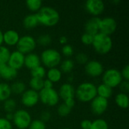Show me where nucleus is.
<instances>
[{
	"label": "nucleus",
	"instance_id": "nucleus-1",
	"mask_svg": "<svg viewBox=\"0 0 129 129\" xmlns=\"http://www.w3.org/2000/svg\"><path fill=\"white\" fill-rule=\"evenodd\" d=\"M36 15L39 23L45 26H54L60 20L59 12L55 8L50 6H42L36 13Z\"/></svg>",
	"mask_w": 129,
	"mask_h": 129
},
{
	"label": "nucleus",
	"instance_id": "nucleus-2",
	"mask_svg": "<svg viewBox=\"0 0 129 129\" xmlns=\"http://www.w3.org/2000/svg\"><path fill=\"white\" fill-rule=\"evenodd\" d=\"M75 96L82 103L91 102L98 96L97 87L94 83L90 82H82L76 88L75 91Z\"/></svg>",
	"mask_w": 129,
	"mask_h": 129
},
{
	"label": "nucleus",
	"instance_id": "nucleus-3",
	"mask_svg": "<svg viewBox=\"0 0 129 129\" xmlns=\"http://www.w3.org/2000/svg\"><path fill=\"white\" fill-rule=\"evenodd\" d=\"M91 45H93L97 53L104 55L111 51L113 48V40L110 36L98 33L94 36V41Z\"/></svg>",
	"mask_w": 129,
	"mask_h": 129
},
{
	"label": "nucleus",
	"instance_id": "nucleus-4",
	"mask_svg": "<svg viewBox=\"0 0 129 129\" xmlns=\"http://www.w3.org/2000/svg\"><path fill=\"white\" fill-rule=\"evenodd\" d=\"M61 54L59 51L54 48H48L44 50L40 56L41 63L48 69L57 67L61 63Z\"/></svg>",
	"mask_w": 129,
	"mask_h": 129
},
{
	"label": "nucleus",
	"instance_id": "nucleus-5",
	"mask_svg": "<svg viewBox=\"0 0 129 129\" xmlns=\"http://www.w3.org/2000/svg\"><path fill=\"white\" fill-rule=\"evenodd\" d=\"M103 83L111 88L118 87L123 81L121 72L115 68H110L105 70L102 74Z\"/></svg>",
	"mask_w": 129,
	"mask_h": 129
},
{
	"label": "nucleus",
	"instance_id": "nucleus-6",
	"mask_svg": "<svg viewBox=\"0 0 129 129\" xmlns=\"http://www.w3.org/2000/svg\"><path fill=\"white\" fill-rule=\"evenodd\" d=\"M39 101L45 105L54 107L59 102L60 98L58 92L54 88H42L39 92Z\"/></svg>",
	"mask_w": 129,
	"mask_h": 129
},
{
	"label": "nucleus",
	"instance_id": "nucleus-7",
	"mask_svg": "<svg viewBox=\"0 0 129 129\" xmlns=\"http://www.w3.org/2000/svg\"><path fill=\"white\" fill-rule=\"evenodd\" d=\"M36 40L29 35L20 36L17 44L16 45L17 51L25 54L32 53L36 47Z\"/></svg>",
	"mask_w": 129,
	"mask_h": 129
},
{
	"label": "nucleus",
	"instance_id": "nucleus-8",
	"mask_svg": "<svg viewBox=\"0 0 129 129\" xmlns=\"http://www.w3.org/2000/svg\"><path fill=\"white\" fill-rule=\"evenodd\" d=\"M13 122L18 129H26L29 128L32 118L29 112L25 110H18L14 113Z\"/></svg>",
	"mask_w": 129,
	"mask_h": 129
},
{
	"label": "nucleus",
	"instance_id": "nucleus-9",
	"mask_svg": "<svg viewBox=\"0 0 129 129\" xmlns=\"http://www.w3.org/2000/svg\"><path fill=\"white\" fill-rule=\"evenodd\" d=\"M117 28V22L112 17H106L101 18L99 25V33L110 36L112 35Z\"/></svg>",
	"mask_w": 129,
	"mask_h": 129
},
{
	"label": "nucleus",
	"instance_id": "nucleus-10",
	"mask_svg": "<svg viewBox=\"0 0 129 129\" xmlns=\"http://www.w3.org/2000/svg\"><path fill=\"white\" fill-rule=\"evenodd\" d=\"M108 100L97 96L91 101V112L96 116H101L108 108Z\"/></svg>",
	"mask_w": 129,
	"mask_h": 129
},
{
	"label": "nucleus",
	"instance_id": "nucleus-11",
	"mask_svg": "<svg viewBox=\"0 0 129 129\" xmlns=\"http://www.w3.org/2000/svg\"><path fill=\"white\" fill-rule=\"evenodd\" d=\"M85 71L86 74L91 77H98L104 72L103 64L96 60H88L85 65Z\"/></svg>",
	"mask_w": 129,
	"mask_h": 129
},
{
	"label": "nucleus",
	"instance_id": "nucleus-12",
	"mask_svg": "<svg viewBox=\"0 0 129 129\" xmlns=\"http://www.w3.org/2000/svg\"><path fill=\"white\" fill-rule=\"evenodd\" d=\"M85 8L90 14L98 17L104 12L105 5L102 0H88L85 3Z\"/></svg>",
	"mask_w": 129,
	"mask_h": 129
},
{
	"label": "nucleus",
	"instance_id": "nucleus-13",
	"mask_svg": "<svg viewBox=\"0 0 129 129\" xmlns=\"http://www.w3.org/2000/svg\"><path fill=\"white\" fill-rule=\"evenodd\" d=\"M39 101V92L27 89L21 94V103L26 107H33L36 106Z\"/></svg>",
	"mask_w": 129,
	"mask_h": 129
},
{
	"label": "nucleus",
	"instance_id": "nucleus-14",
	"mask_svg": "<svg viewBox=\"0 0 129 129\" xmlns=\"http://www.w3.org/2000/svg\"><path fill=\"white\" fill-rule=\"evenodd\" d=\"M25 55L17 50L11 52L7 64L11 68L18 70L24 66Z\"/></svg>",
	"mask_w": 129,
	"mask_h": 129
},
{
	"label": "nucleus",
	"instance_id": "nucleus-15",
	"mask_svg": "<svg viewBox=\"0 0 129 129\" xmlns=\"http://www.w3.org/2000/svg\"><path fill=\"white\" fill-rule=\"evenodd\" d=\"M75 88L70 83H64L63 84L58 91L59 98H61L63 101L68 99L75 98Z\"/></svg>",
	"mask_w": 129,
	"mask_h": 129
},
{
	"label": "nucleus",
	"instance_id": "nucleus-16",
	"mask_svg": "<svg viewBox=\"0 0 129 129\" xmlns=\"http://www.w3.org/2000/svg\"><path fill=\"white\" fill-rule=\"evenodd\" d=\"M17 76V70L11 68L7 63L0 64V77L6 81H11Z\"/></svg>",
	"mask_w": 129,
	"mask_h": 129
},
{
	"label": "nucleus",
	"instance_id": "nucleus-17",
	"mask_svg": "<svg viewBox=\"0 0 129 129\" xmlns=\"http://www.w3.org/2000/svg\"><path fill=\"white\" fill-rule=\"evenodd\" d=\"M101 18L98 17H93L89 19L85 24V33H89L92 36H95L99 33V25Z\"/></svg>",
	"mask_w": 129,
	"mask_h": 129
},
{
	"label": "nucleus",
	"instance_id": "nucleus-18",
	"mask_svg": "<svg viewBox=\"0 0 129 129\" xmlns=\"http://www.w3.org/2000/svg\"><path fill=\"white\" fill-rule=\"evenodd\" d=\"M19 33L14 29H8L3 33V42L8 46H14L17 44L20 39Z\"/></svg>",
	"mask_w": 129,
	"mask_h": 129
},
{
	"label": "nucleus",
	"instance_id": "nucleus-19",
	"mask_svg": "<svg viewBox=\"0 0 129 129\" xmlns=\"http://www.w3.org/2000/svg\"><path fill=\"white\" fill-rule=\"evenodd\" d=\"M24 66L29 70H33L39 66H41L40 57L36 53H29L25 55L24 58Z\"/></svg>",
	"mask_w": 129,
	"mask_h": 129
},
{
	"label": "nucleus",
	"instance_id": "nucleus-20",
	"mask_svg": "<svg viewBox=\"0 0 129 129\" xmlns=\"http://www.w3.org/2000/svg\"><path fill=\"white\" fill-rule=\"evenodd\" d=\"M62 74L63 73L60 70V69L57 67L51 68L48 70V72H46L47 79L50 80L52 83L60 82L62 78Z\"/></svg>",
	"mask_w": 129,
	"mask_h": 129
},
{
	"label": "nucleus",
	"instance_id": "nucleus-21",
	"mask_svg": "<svg viewBox=\"0 0 129 129\" xmlns=\"http://www.w3.org/2000/svg\"><path fill=\"white\" fill-rule=\"evenodd\" d=\"M97 94L99 97L108 100L113 95V88L104 83H101L97 87Z\"/></svg>",
	"mask_w": 129,
	"mask_h": 129
},
{
	"label": "nucleus",
	"instance_id": "nucleus-22",
	"mask_svg": "<svg viewBox=\"0 0 129 129\" xmlns=\"http://www.w3.org/2000/svg\"><path fill=\"white\" fill-rule=\"evenodd\" d=\"M23 24L26 29H33L39 23L36 14H29L24 17L23 20Z\"/></svg>",
	"mask_w": 129,
	"mask_h": 129
},
{
	"label": "nucleus",
	"instance_id": "nucleus-23",
	"mask_svg": "<svg viewBox=\"0 0 129 129\" xmlns=\"http://www.w3.org/2000/svg\"><path fill=\"white\" fill-rule=\"evenodd\" d=\"M115 102L116 104L122 109H127L128 107V96L127 94L120 92L118 94H116L115 98Z\"/></svg>",
	"mask_w": 129,
	"mask_h": 129
},
{
	"label": "nucleus",
	"instance_id": "nucleus-24",
	"mask_svg": "<svg viewBox=\"0 0 129 129\" xmlns=\"http://www.w3.org/2000/svg\"><path fill=\"white\" fill-rule=\"evenodd\" d=\"M10 85L6 82H0V101H5L10 98L11 94Z\"/></svg>",
	"mask_w": 129,
	"mask_h": 129
},
{
	"label": "nucleus",
	"instance_id": "nucleus-25",
	"mask_svg": "<svg viewBox=\"0 0 129 129\" xmlns=\"http://www.w3.org/2000/svg\"><path fill=\"white\" fill-rule=\"evenodd\" d=\"M11 93L15 94H22L26 89V84L23 82L21 81H16L12 83L11 85H10Z\"/></svg>",
	"mask_w": 129,
	"mask_h": 129
},
{
	"label": "nucleus",
	"instance_id": "nucleus-26",
	"mask_svg": "<svg viewBox=\"0 0 129 129\" xmlns=\"http://www.w3.org/2000/svg\"><path fill=\"white\" fill-rule=\"evenodd\" d=\"M74 68V62L71 59H66L60 63V70L62 73H69Z\"/></svg>",
	"mask_w": 129,
	"mask_h": 129
},
{
	"label": "nucleus",
	"instance_id": "nucleus-27",
	"mask_svg": "<svg viewBox=\"0 0 129 129\" xmlns=\"http://www.w3.org/2000/svg\"><path fill=\"white\" fill-rule=\"evenodd\" d=\"M43 82H44V79L31 77L29 82V86L31 88L30 89L34 90L37 92H39L43 88Z\"/></svg>",
	"mask_w": 129,
	"mask_h": 129
},
{
	"label": "nucleus",
	"instance_id": "nucleus-28",
	"mask_svg": "<svg viewBox=\"0 0 129 129\" xmlns=\"http://www.w3.org/2000/svg\"><path fill=\"white\" fill-rule=\"evenodd\" d=\"M30 74L32 78H37L43 79L45 76H46V70L44 67L39 66L33 70H30Z\"/></svg>",
	"mask_w": 129,
	"mask_h": 129
},
{
	"label": "nucleus",
	"instance_id": "nucleus-29",
	"mask_svg": "<svg viewBox=\"0 0 129 129\" xmlns=\"http://www.w3.org/2000/svg\"><path fill=\"white\" fill-rule=\"evenodd\" d=\"M26 5L29 11L37 12L42 7V2L41 0H28L26 2Z\"/></svg>",
	"mask_w": 129,
	"mask_h": 129
},
{
	"label": "nucleus",
	"instance_id": "nucleus-30",
	"mask_svg": "<svg viewBox=\"0 0 129 129\" xmlns=\"http://www.w3.org/2000/svg\"><path fill=\"white\" fill-rule=\"evenodd\" d=\"M90 129H109V125L105 119H97L92 122Z\"/></svg>",
	"mask_w": 129,
	"mask_h": 129
},
{
	"label": "nucleus",
	"instance_id": "nucleus-31",
	"mask_svg": "<svg viewBox=\"0 0 129 129\" xmlns=\"http://www.w3.org/2000/svg\"><path fill=\"white\" fill-rule=\"evenodd\" d=\"M17 107V103L14 99L8 98L3 103V107L6 113H14Z\"/></svg>",
	"mask_w": 129,
	"mask_h": 129
},
{
	"label": "nucleus",
	"instance_id": "nucleus-32",
	"mask_svg": "<svg viewBox=\"0 0 129 129\" xmlns=\"http://www.w3.org/2000/svg\"><path fill=\"white\" fill-rule=\"evenodd\" d=\"M10 54L11 52L8 48L4 45L0 46V64L8 63Z\"/></svg>",
	"mask_w": 129,
	"mask_h": 129
},
{
	"label": "nucleus",
	"instance_id": "nucleus-33",
	"mask_svg": "<svg viewBox=\"0 0 129 129\" xmlns=\"http://www.w3.org/2000/svg\"><path fill=\"white\" fill-rule=\"evenodd\" d=\"M51 41L52 39L49 34H42L38 37L36 40V43H38L42 46H47L51 43Z\"/></svg>",
	"mask_w": 129,
	"mask_h": 129
},
{
	"label": "nucleus",
	"instance_id": "nucleus-34",
	"mask_svg": "<svg viewBox=\"0 0 129 129\" xmlns=\"http://www.w3.org/2000/svg\"><path fill=\"white\" fill-rule=\"evenodd\" d=\"M72 109L70 108L68 106H67L64 103L59 105L57 107V113L61 117H66L71 113Z\"/></svg>",
	"mask_w": 129,
	"mask_h": 129
},
{
	"label": "nucleus",
	"instance_id": "nucleus-35",
	"mask_svg": "<svg viewBox=\"0 0 129 129\" xmlns=\"http://www.w3.org/2000/svg\"><path fill=\"white\" fill-rule=\"evenodd\" d=\"M29 129H46V125L40 119L33 120L29 126Z\"/></svg>",
	"mask_w": 129,
	"mask_h": 129
},
{
	"label": "nucleus",
	"instance_id": "nucleus-36",
	"mask_svg": "<svg viewBox=\"0 0 129 129\" xmlns=\"http://www.w3.org/2000/svg\"><path fill=\"white\" fill-rule=\"evenodd\" d=\"M81 41L85 45H92L93 41H94V36H92L89 33H85L81 36Z\"/></svg>",
	"mask_w": 129,
	"mask_h": 129
},
{
	"label": "nucleus",
	"instance_id": "nucleus-37",
	"mask_svg": "<svg viewBox=\"0 0 129 129\" xmlns=\"http://www.w3.org/2000/svg\"><path fill=\"white\" fill-rule=\"evenodd\" d=\"M61 52L66 57H71L73 54L74 50H73V48L72 45H70L69 44H67V45H64L62 47Z\"/></svg>",
	"mask_w": 129,
	"mask_h": 129
},
{
	"label": "nucleus",
	"instance_id": "nucleus-38",
	"mask_svg": "<svg viewBox=\"0 0 129 129\" xmlns=\"http://www.w3.org/2000/svg\"><path fill=\"white\" fill-rule=\"evenodd\" d=\"M76 61L80 63V64H86L87 62L88 61V57L85 53H79L76 56Z\"/></svg>",
	"mask_w": 129,
	"mask_h": 129
},
{
	"label": "nucleus",
	"instance_id": "nucleus-39",
	"mask_svg": "<svg viewBox=\"0 0 129 129\" xmlns=\"http://www.w3.org/2000/svg\"><path fill=\"white\" fill-rule=\"evenodd\" d=\"M0 129H13L12 124L5 118L0 117Z\"/></svg>",
	"mask_w": 129,
	"mask_h": 129
},
{
	"label": "nucleus",
	"instance_id": "nucleus-40",
	"mask_svg": "<svg viewBox=\"0 0 129 129\" xmlns=\"http://www.w3.org/2000/svg\"><path fill=\"white\" fill-rule=\"evenodd\" d=\"M121 72V75L122 76V79L123 80L125 81H128L129 80V65L128 64H126L123 69L122 70Z\"/></svg>",
	"mask_w": 129,
	"mask_h": 129
},
{
	"label": "nucleus",
	"instance_id": "nucleus-41",
	"mask_svg": "<svg viewBox=\"0 0 129 129\" xmlns=\"http://www.w3.org/2000/svg\"><path fill=\"white\" fill-rule=\"evenodd\" d=\"M51 118V114L50 112L48 111H44L41 113V118H40V120L42 122H43L44 123L48 122Z\"/></svg>",
	"mask_w": 129,
	"mask_h": 129
},
{
	"label": "nucleus",
	"instance_id": "nucleus-42",
	"mask_svg": "<svg viewBox=\"0 0 129 129\" xmlns=\"http://www.w3.org/2000/svg\"><path fill=\"white\" fill-rule=\"evenodd\" d=\"M122 92V93H125V94H127L129 91V82L128 81H125L123 80L121 84L119 85Z\"/></svg>",
	"mask_w": 129,
	"mask_h": 129
},
{
	"label": "nucleus",
	"instance_id": "nucleus-43",
	"mask_svg": "<svg viewBox=\"0 0 129 129\" xmlns=\"http://www.w3.org/2000/svg\"><path fill=\"white\" fill-rule=\"evenodd\" d=\"M91 123H92V121L89 119H84L81 122L80 126L82 129H90L91 126Z\"/></svg>",
	"mask_w": 129,
	"mask_h": 129
},
{
	"label": "nucleus",
	"instance_id": "nucleus-44",
	"mask_svg": "<svg viewBox=\"0 0 129 129\" xmlns=\"http://www.w3.org/2000/svg\"><path fill=\"white\" fill-rule=\"evenodd\" d=\"M67 106H68L70 108H73L74 106H75V104H76V102H75V99L74 98H71V99H68V100H66V101H64V102H63Z\"/></svg>",
	"mask_w": 129,
	"mask_h": 129
},
{
	"label": "nucleus",
	"instance_id": "nucleus-45",
	"mask_svg": "<svg viewBox=\"0 0 129 129\" xmlns=\"http://www.w3.org/2000/svg\"><path fill=\"white\" fill-rule=\"evenodd\" d=\"M53 88V83L50 80H48V79L44 80L43 88Z\"/></svg>",
	"mask_w": 129,
	"mask_h": 129
},
{
	"label": "nucleus",
	"instance_id": "nucleus-46",
	"mask_svg": "<svg viewBox=\"0 0 129 129\" xmlns=\"http://www.w3.org/2000/svg\"><path fill=\"white\" fill-rule=\"evenodd\" d=\"M67 42H68V39H67V36H60V39H59V42L61 44V45H67Z\"/></svg>",
	"mask_w": 129,
	"mask_h": 129
},
{
	"label": "nucleus",
	"instance_id": "nucleus-47",
	"mask_svg": "<svg viewBox=\"0 0 129 129\" xmlns=\"http://www.w3.org/2000/svg\"><path fill=\"white\" fill-rule=\"evenodd\" d=\"M13 117H14V113H6V116L5 119L8 121H12L13 120Z\"/></svg>",
	"mask_w": 129,
	"mask_h": 129
},
{
	"label": "nucleus",
	"instance_id": "nucleus-48",
	"mask_svg": "<svg viewBox=\"0 0 129 129\" xmlns=\"http://www.w3.org/2000/svg\"><path fill=\"white\" fill-rule=\"evenodd\" d=\"M2 43H3V33L0 29V46L2 45Z\"/></svg>",
	"mask_w": 129,
	"mask_h": 129
},
{
	"label": "nucleus",
	"instance_id": "nucleus-49",
	"mask_svg": "<svg viewBox=\"0 0 129 129\" xmlns=\"http://www.w3.org/2000/svg\"><path fill=\"white\" fill-rule=\"evenodd\" d=\"M63 129H71V128H63Z\"/></svg>",
	"mask_w": 129,
	"mask_h": 129
},
{
	"label": "nucleus",
	"instance_id": "nucleus-50",
	"mask_svg": "<svg viewBox=\"0 0 129 129\" xmlns=\"http://www.w3.org/2000/svg\"><path fill=\"white\" fill-rule=\"evenodd\" d=\"M0 79H1V77H0Z\"/></svg>",
	"mask_w": 129,
	"mask_h": 129
}]
</instances>
